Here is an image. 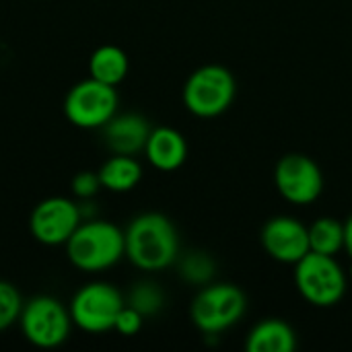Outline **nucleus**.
Wrapping results in <instances>:
<instances>
[{
  "label": "nucleus",
  "instance_id": "obj_1",
  "mask_svg": "<svg viewBox=\"0 0 352 352\" xmlns=\"http://www.w3.org/2000/svg\"><path fill=\"white\" fill-rule=\"evenodd\" d=\"M126 258L144 272H161L169 268L179 254V237L175 225L161 212H142L130 221L124 231Z\"/></svg>",
  "mask_w": 352,
  "mask_h": 352
},
{
  "label": "nucleus",
  "instance_id": "obj_2",
  "mask_svg": "<svg viewBox=\"0 0 352 352\" xmlns=\"http://www.w3.org/2000/svg\"><path fill=\"white\" fill-rule=\"evenodd\" d=\"M64 248L68 262L87 274L105 272L126 256L124 231L101 219H85Z\"/></svg>",
  "mask_w": 352,
  "mask_h": 352
},
{
  "label": "nucleus",
  "instance_id": "obj_3",
  "mask_svg": "<svg viewBox=\"0 0 352 352\" xmlns=\"http://www.w3.org/2000/svg\"><path fill=\"white\" fill-rule=\"evenodd\" d=\"M237 93L235 76L221 64L196 68L184 85V105L196 118H217L225 113Z\"/></svg>",
  "mask_w": 352,
  "mask_h": 352
},
{
  "label": "nucleus",
  "instance_id": "obj_4",
  "mask_svg": "<svg viewBox=\"0 0 352 352\" xmlns=\"http://www.w3.org/2000/svg\"><path fill=\"white\" fill-rule=\"evenodd\" d=\"M295 287L316 307H334L346 293V274L336 256L309 252L295 264Z\"/></svg>",
  "mask_w": 352,
  "mask_h": 352
},
{
  "label": "nucleus",
  "instance_id": "obj_5",
  "mask_svg": "<svg viewBox=\"0 0 352 352\" xmlns=\"http://www.w3.org/2000/svg\"><path fill=\"white\" fill-rule=\"evenodd\" d=\"M245 307L248 299L237 285H208L194 297L190 318L202 334L214 336L235 326L243 318Z\"/></svg>",
  "mask_w": 352,
  "mask_h": 352
},
{
  "label": "nucleus",
  "instance_id": "obj_6",
  "mask_svg": "<svg viewBox=\"0 0 352 352\" xmlns=\"http://www.w3.org/2000/svg\"><path fill=\"white\" fill-rule=\"evenodd\" d=\"M19 326L29 344L37 349H56L68 340L74 324L64 303L50 295H37L23 303Z\"/></svg>",
  "mask_w": 352,
  "mask_h": 352
},
{
  "label": "nucleus",
  "instance_id": "obj_7",
  "mask_svg": "<svg viewBox=\"0 0 352 352\" xmlns=\"http://www.w3.org/2000/svg\"><path fill=\"white\" fill-rule=\"evenodd\" d=\"M124 305L126 301L113 285L95 280V283L80 287L74 293L68 305V311H70L72 324L80 328L82 332L103 334V332L113 330L116 318Z\"/></svg>",
  "mask_w": 352,
  "mask_h": 352
},
{
  "label": "nucleus",
  "instance_id": "obj_8",
  "mask_svg": "<svg viewBox=\"0 0 352 352\" xmlns=\"http://www.w3.org/2000/svg\"><path fill=\"white\" fill-rule=\"evenodd\" d=\"M118 103L120 97L116 87L89 76L66 93L64 116L80 130H95L103 128L118 113Z\"/></svg>",
  "mask_w": 352,
  "mask_h": 352
},
{
  "label": "nucleus",
  "instance_id": "obj_9",
  "mask_svg": "<svg viewBox=\"0 0 352 352\" xmlns=\"http://www.w3.org/2000/svg\"><path fill=\"white\" fill-rule=\"evenodd\" d=\"M80 204L64 196H50L35 204L29 214L31 237L47 248L66 245L76 227L82 223Z\"/></svg>",
  "mask_w": 352,
  "mask_h": 352
},
{
  "label": "nucleus",
  "instance_id": "obj_10",
  "mask_svg": "<svg viewBox=\"0 0 352 352\" xmlns=\"http://www.w3.org/2000/svg\"><path fill=\"white\" fill-rule=\"evenodd\" d=\"M278 194L291 204H311L324 192V175L320 165L301 153L285 155L274 169Z\"/></svg>",
  "mask_w": 352,
  "mask_h": 352
},
{
  "label": "nucleus",
  "instance_id": "obj_11",
  "mask_svg": "<svg viewBox=\"0 0 352 352\" xmlns=\"http://www.w3.org/2000/svg\"><path fill=\"white\" fill-rule=\"evenodd\" d=\"M264 252L283 264H297L309 250V229L293 217H274L262 227Z\"/></svg>",
  "mask_w": 352,
  "mask_h": 352
},
{
  "label": "nucleus",
  "instance_id": "obj_12",
  "mask_svg": "<svg viewBox=\"0 0 352 352\" xmlns=\"http://www.w3.org/2000/svg\"><path fill=\"white\" fill-rule=\"evenodd\" d=\"M105 146L113 155H138L144 151L151 126L140 113H116L103 128Z\"/></svg>",
  "mask_w": 352,
  "mask_h": 352
},
{
  "label": "nucleus",
  "instance_id": "obj_13",
  "mask_svg": "<svg viewBox=\"0 0 352 352\" xmlns=\"http://www.w3.org/2000/svg\"><path fill=\"white\" fill-rule=\"evenodd\" d=\"M148 163L159 171H175L188 159V142L182 132L169 126L153 128L144 146Z\"/></svg>",
  "mask_w": 352,
  "mask_h": 352
},
{
  "label": "nucleus",
  "instance_id": "obj_14",
  "mask_svg": "<svg viewBox=\"0 0 352 352\" xmlns=\"http://www.w3.org/2000/svg\"><path fill=\"white\" fill-rule=\"evenodd\" d=\"M248 352H293L297 349L295 330L276 318L258 322L245 340Z\"/></svg>",
  "mask_w": 352,
  "mask_h": 352
},
{
  "label": "nucleus",
  "instance_id": "obj_15",
  "mask_svg": "<svg viewBox=\"0 0 352 352\" xmlns=\"http://www.w3.org/2000/svg\"><path fill=\"white\" fill-rule=\"evenodd\" d=\"M97 173L101 179V188L113 194L130 192L142 179V167L132 155H111Z\"/></svg>",
  "mask_w": 352,
  "mask_h": 352
},
{
  "label": "nucleus",
  "instance_id": "obj_16",
  "mask_svg": "<svg viewBox=\"0 0 352 352\" xmlns=\"http://www.w3.org/2000/svg\"><path fill=\"white\" fill-rule=\"evenodd\" d=\"M130 62L126 52L111 43L99 45L89 58V76L111 87H118L126 78Z\"/></svg>",
  "mask_w": 352,
  "mask_h": 352
},
{
  "label": "nucleus",
  "instance_id": "obj_17",
  "mask_svg": "<svg viewBox=\"0 0 352 352\" xmlns=\"http://www.w3.org/2000/svg\"><path fill=\"white\" fill-rule=\"evenodd\" d=\"M309 229V250L324 256H336L344 250V225L332 217L318 219Z\"/></svg>",
  "mask_w": 352,
  "mask_h": 352
},
{
  "label": "nucleus",
  "instance_id": "obj_18",
  "mask_svg": "<svg viewBox=\"0 0 352 352\" xmlns=\"http://www.w3.org/2000/svg\"><path fill=\"white\" fill-rule=\"evenodd\" d=\"M165 303V297L161 293V289L153 283H140L136 285L132 291H130V297H128V305L134 307L136 311H140L144 318L146 316H155L161 311Z\"/></svg>",
  "mask_w": 352,
  "mask_h": 352
},
{
  "label": "nucleus",
  "instance_id": "obj_19",
  "mask_svg": "<svg viewBox=\"0 0 352 352\" xmlns=\"http://www.w3.org/2000/svg\"><path fill=\"white\" fill-rule=\"evenodd\" d=\"M182 276L194 285H206L214 276V262L204 252H192L182 260Z\"/></svg>",
  "mask_w": 352,
  "mask_h": 352
},
{
  "label": "nucleus",
  "instance_id": "obj_20",
  "mask_svg": "<svg viewBox=\"0 0 352 352\" xmlns=\"http://www.w3.org/2000/svg\"><path fill=\"white\" fill-rule=\"evenodd\" d=\"M23 297L12 283L0 280V332L8 330L14 322H19L23 309Z\"/></svg>",
  "mask_w": 352,
  "mask_h": 352
},
{
  "label": "nucleus",
  "instance_id": "obj_21",
  "mask_svg": "<svg viewBox=\"0 0 352 352\" xmlns=\"http://www.w3.org/2000/svg\"><path fill=\"white\" fill-rule=\"evenodd\" d=\"M72 194L74 198H78L80 202L85 200H93L103 188H101V179H99V173L97 171H78L74 177H72Z\"/></svg>",
  "mask_w": 352,
  "mask_h": 352
},
{
  "label": "nucleus",
  "instance_id": "obj_22",
  "mask_svg": "<svg viewBox=\"0 0 352 352\" xmlns=\"http://www.w3.org/2000/svg\"><path fill=\"white\" fill-rule=\"evenodd\" d=\"M142 322H144V316L126 303V305L120 309L118 318H116L113 330H116L118 334H122V336H136V334L142 330Z\"/></svg>",
  "mask_w": 352,
  "mask_h": 352
},
{
  "label": "nucleus",
  "instance_id": "obj_23",
  "mask_svg": "<svg viewBox=\"0 0 352 352\" xmlns=\"http://www.w3.org/2000/svg\"><path fill=\"white\" fill-rule=\"evenodd\" d=\"M344 250L351 254L352 258V214L346 219V223H344Z\"/></svg>",
  "mask_w": 352,
  "mask_h": 352
},
{
  "label": "nucleus",
  "instance_id": "obj_24",
  "mask_svg": "<svg viewBox=\"0 0 352 352\" xmlns=\"http://www.w3.org/2000/svg\"><path fill=\"white\" fill-rule=\"evenodd\" d=\"M351 278H352V264H351Z\"/></svg>",
  "mask_w": 352,
  "mask_h": 352
}]
</instances>
